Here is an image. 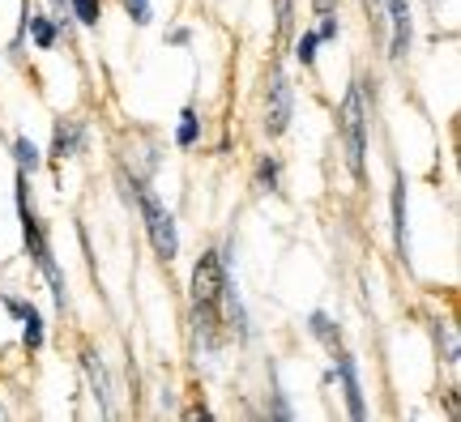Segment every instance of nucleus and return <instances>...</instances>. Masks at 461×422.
Masks as SVG:
<instances>
[{
    "label": "nucleus",
    "instance_id": "f257e3e1",
    "mask_svg": "<svg viewBox=\"0 0 461 422\" xmlns=\"http://www.w3.org/2000/svg\"><path fill=\"white\" fill-rule=\"evenodd\" d=\"M342 137H346V163L355 175H363V154H367V112H363V90L350 85L342 98Z\"/></svg>",
    "mask_w": 461,
    "mask_h": 422
},
{
    "label": "nucleus",
    "instance_id": "f03ea898",
    "mask_svg": "<svg viewBox=\"0 0 461 422\" xmlns=\"http://www.w3.org/2000/svg\"><path fill=\"white\" fill-rule=\"evenodd\" d=\"M137 201H141V210H146V230H149V244H154V252L163 260H171L176 256V247H180V239H176V218L154 201L149 193H141L137 188Z\"/></svg>",
    "mask_w": 461,
    "mask_h": 422
},
{
    "label": "nucleus",
    "instance_id": "7ed1b4c3",
    "mask_svg": "<svg viewBox=\"0 0 461 422\" xmlns=\"http://www.w3.org/2000/svg\"><path fill=\"white\" fill-rule=\"evenodd\" d=\"M218 294H222V256L218 252H205V256L197 260V269H193V303H197V311H214Z\"/></svg>",
    "mask_w": 461,
    "mask_h": 422
},
{
    "label": "nucleus",
    "instance_id": "20e7f679",
    "mask_svg": "<svg viewBox=\"0 0 461 422\" xmlns=\"http://www.w3.org/2000/svg\"><path fill=\"white\" fill-rule=\"evenodd\" d=\"M286 124H291V85H286V77H282V73H274V77H269L265 132H269V137H282V132H286Z\"/></svg>",
    "mask_w": 461,
    "mask_h": 422
},
{
    "label": "nucleus",
    "instance_id": "39448f33",
    "mask_svg": "<svg viewBox=\"0 0 461 422\" xmlns=\"http://www.w3.org/2000/svg\"><path fill=\"white\" fill-rule=\"evenodd\" d=\"M384 17L393 22V39H389V56L402 60L411 51V4L406 0H384Z\"/></svg>",
    "mask_w": 461,
    "mask_h": 422
},
{
    "label": "nucleus",
    "instance_id": "423d86ee",
    "mask_svg": "<svg viewBox=\"0 0 461 422\" xmlns=\"http://www.w3.org/2000/svg\"><path fill=\"white\" fill-rule=\"evenodd\" d=\"M82 367H86V375H90V389H95V397H99V409H103V414H112V397H107V372H103V363L86 350Z\"/></svg>",
    "mask_w": 461,
    "mask_h": 422
},
{
    "label": "nucleus",
    "instance_id": "0eeeda50",
    "mask_svg": "<svg viewBox=\"0 0 461 422\" xmlns=\"http://www.w3.org/2000/svg\"><path fill=\"white\" fill-rule=\"evenodd\" d=\"M342 384H346V401H350V414H355V418H363L359 384H355V372H350V363H342Z\"/></svg>",
    "mask_w": 461,
    "mask_h": 422
},
{
    "label": "nucleus",
    "instance_id": "6e6552de",
    "mask_svg": "<svg viewBox=\"0 0 461 422\" xmlns=\"http://www.w3.org/2000/svg\"><path fill=\"white\" fill-rule=\"evenodd\" d=\"M77 146V124H60L56 129V158H68Z\"/></svg>",
    "mask_w": 461,
    "mask_h": 422
},
{
    "label": "nucleus",
    "instance_id": "1a4fd4ad",
    "mask_svg": "<svg viewBox=\"0 0 461 422\" xmlns=\"http://www.w3.org/2000/svg\"><path fill=\"white\" fill-rule=\"evenodd\" d=\"M14 311L26 320V346H39L43 341V328H39V316H34V308H22V303H14Z\"/></svg>",
    "mask_w": 461,
    "mask_h": 422
},
{
    "label": "nucleus",
    "instance_id": "9d476101",
    "mask_svg": "<svg viewBox=\"0 0 461 422\" xmlns=\"http://www.w3.org/2000/svg\"><path fill=\"white\" fill-rule=\"evenodd\" d=\"M17 163H22V171H34V166H39V149L31 146V141H17Z\"/></svg>",
    "mask_w": 461,
    "mask_h": 422
},
{
    "label": "nucleus",
    "instance_id": "9b49d317",
    "mask_svg": "<svg viewBox=\"0 0 461 422\" xmlns=\"http://www.w3.org/2000/svg\"><path fill=\"white\" fill-rule=\"evenodd\" d=\"M73 9H77V17H82L86 26L99 22V0H73Z\"/></svg>",
    "mask_w": 461,
    "mask_h": 422
},
{
    "label": "nucleus",
    "instance_id": "f8f14e48",
    "mask_svg": "<svg viewBox=\"0 0 461 422\" xmlns=\"http://www.w3.org/2000/svg\"><path fill=\"white\" fill-rule=\"evenodd\" d=\"M299 65H312L316 60V34H303V39H299Z\"/></svg>",
    "mask_w": 461,
    "mask_h": 422
},
{
    "label": "nucleus",
    "instance_id": "ddd939ff",
    "mask_svg": "<svg viewBox=\"0 0 461 422\" xmlns=\"http://www.w3.org/2000/svg\"><path fill=\"white\" fill-rule=\"evenodd\" d=\"M197 141V115L184 112V124H180V146H193Z\"/></svg>",
    "mask_w": 461,
    "mask_h": 422
},
{
    "label": "nucleus",
    "instance_id": "4468645a",
    "mask_svg": "<svg viewBox=\"0 0 461 422\" xmlns=\"http://www.w3.org/2000/svg\"><path fill=\"white\" fill-rule=\"evenodd\" d=\"M440 333H445V363L453 367L457 363V333H453V325H440Z\"/></svg>",
    "mask_w": 461,
    "mask_h": 422
},
{
    "label": "nucleus",
    "instance_id": "2eb2a0df",
    "mask_svg": "<svg viewBox=\"0 0 461 422\" xmlns=\"http://www.w3.org/2000/svg\"><path fill=\"white\" fill-rule=\"evenodd\" d=\"M274 4H278V17H274L278 22V39H286V31H291V0H274Z\"/></svg>",
    "mask_w": 461,
    "mask_h": 422
},
{
    "label": "nucleus",
    "instance_id": "dca6fc26",
    "mask_svg": "<svg viewBox=\"0 0 461 422\" xmlns=\"http://www.w3.org/2000/svg\"><path fill=\"white\" fill-rule=\"evenodd\" d=\"M129 13H132V22H141V26H146V22H149V4H146V0H129Z\"/></svg>",
    "mask_w": 461,
    "mask_h": 422
},
{
    "label": "nucleus",
    "instance_id": "f3484780",
    "mask_svg": "<svg viewBox=\"0 0 461 422\" xmlns=\"http://www.w3.org/2000/svg\"><path fill=\"white\" fill-rule=\"evenodd\" d=\"M31 22H34V39H39V48H48V43H51V26H48V22H39V17H31Z\"/></svg>",
    "mask_w": 461,
    "mask_h": 422
},
{
    "label": "nucleus",
    "instance_id": "a211bd4d",
    "mask_svg": "<svg viewBox=\"0 0 461 422\" xmlns=\"http://www.w3.org/2000/svg\"><path fill=\"white\" fill-rule=\"evenodd\" d=\"M363 13L372 17V22H380L384 17V0H363Z\"/></svg>",
    "mask_w": 461,
    "mask_h": 422
},
{
    "label": "nucleus",
    "instance_id": "6ab92c4d",
    "mask_svg": "<svg viewBox=\"0 0 461 422\" xmlns=\"http://www.w3.org/2000/svg\"><path fill=\"white\" fill-rule=\"evenodd\" d=\"M274 175H278V171H274V163H261V179L269 184V188H274Z\"/></svg>",
    "mask_w": 461,
    "mask_h": 422
},
{
    "label": "nucleus",
    "instance_id": "aec40b11",
    "mask_svg": "<svg viewBox=\"0 0 461 422\" xmlns=\"http://www.w3.org/2000/svg\"><path fill=\"white\" fill-rule=\"evenodd\" d=\"M316 9H321V13H330V9H333V0H316Z\"/></svg>",
    "mask_w": 461,
    "mask_h": 422
},
{
    "label": "nucleus",
    "instance_id": "412c9836",
    "mask_svg": "<svg viewBox=\"0 0 461 422\" xmlns=\"http://www.w3.org/2000/svg\"><path fill=\"white\" fill-rule=\"evenodd\" d=\"M51 4H65V0H51Z\"/></svg>",
    "mask_w": 461,
    "mask_h": 422
},
{
    "label": "nucleus",
    "instance_id": "4be33fe9",
    "mask_svg": "<svg viewBox=\"0 0 461 422\" xmlns=\"http://www.w3.org/2000/svg\"><path fill=\"white\" fill-rule=\"evenodd\" d=\"M0 418H5V409H0Z\"/></svg>",
    "mask_w": 461,
    "mask_h": 422
}]
</instances>
